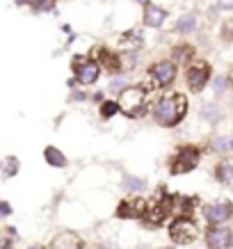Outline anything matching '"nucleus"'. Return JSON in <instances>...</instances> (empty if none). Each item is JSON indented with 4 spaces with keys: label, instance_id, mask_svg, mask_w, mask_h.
<instances>
[{
    "label": "nucleus",
    "instance_id": "36",
    "mask_svg": "<svg viewBox=\"0 0 233 249\" xmlns=\"http://www.w3.org/2000/svg\"><path fill=\"white\" fill-rule=\"evenodd\" d=\"M133 249H146V247H144V245H137V247H133Z\"/></svg>",
    "mask_w": 233,
    "mask_h": 249
},
{
    "label": "nucleus",
    "instance_id": "34",
    "mask_svg": "<svg viewBox=\"0 0 233 249\" xmlns=\"http://www.w3.org/2000/svg\"><path fill=\"white\" fill-rule=\"evenodd\" d=\"M137 5H146V2H149V0H135Z\"/></svg>",
    "mask_w": 233,
    "mask_h": 249
},
{
    "label": "nucleus",
    "instance_id": "31",
    "mask_svg": "<svg viewBox=\"0 0 233 249\" xmlns=\"http://www.w3.org/2000/svg\"><path fill=\"white\" fill-rule=\"evenodd\" d=\"M9 213H12V208L7 201H0V215H9Z\"/></svg>",
    "mask_w": 233,
    "mask_h": 249
},
{
    "label": "nucleus",
    "instance_id": "21",
    "mask_svg": "<svg viewBox=\"0 0 233 249\" xmlns=\"http://www.w3.org/2000/svg\"><path fill=\"white\" fill-rule=\"evenodd\" d=\"M197 30V16L195 14H183L176 23V32L180 35H190V32Z\"/></svg>",
    "mask_w": 233,
    "mask_h": 249
},
{
    "label": "nucleus",
    "instance_id": "29",
    "mask_svg": "<svg viewBox=\"0 0 233 249\" xmlns=\"http://www.w3.org/2000/svg\"><path fill=\"white\" fill-rule=\"evenodd\" d=\"M124 87H126V78H114L112 83H110V87H108V89L112 91V94H119V91L124 89Z\"/></svg>",
    "mask_w": 233,
    "mask_h": 249
},
{
    "label": "nucleus",
    "instance_id": "7",
    "mask_svg": "<svg viewBox=\"0 0 233 249\" xmlns=\"http://www.w3.org/2000/svg\"><path fill=\"white\" fill-rule=\"evenodd\" d=\"M101 76V67H98L96 60H91V57H75L73 62V78L78 85H85V87H90L94 85Z\"/></svg>",
    "mask_w": 233,
    "mask_h": 249
},
{
    "label": "nucleus",
    "instance_id": "5",
    "mask_svg": "<svg viewBox=\"0 0 233 249\" xmlns=\"http://www.w3.org/2000/svg\"><path fill=\"white\" fill-rule=\"evenodd\" d=\"M174 208V199H158V201H151V204H146V211H144L142 215V224L149 229H156L160 227L162 222L167 219V215L172 213Z\"/></svg>",
    "mask_w": 233,
    "mask_h": 249
},
{
    "label": "nucleus",
    "instance_id": "22",
    "mask_svg": "<svg viewBox=\"0 0 233 249\" xmlns=\"http://www.w3.org/2000/svg\"><path fill=\"white\" fill-rule=\"evenodd\" d=\"M211 149L215 153H226V151H231L233 149V140L231 137H215L211 142Z\"/></svg>",
    "mask_w": 233,
    "mask_h": 249
},
{
    "label": "nucleus",
    "instance_id": "6",
    "mask_svg": "<svg viewBox=\"0 0 233 249\" xmlns=\"http://www.w3.org/2000/svg\"><path fill=\"white\" fill-rule=\"evenodd\" d=\"M199 158H201V151L197 146H180L179 151H176V156L169 160V172L172 174L192 172L197 167V162H199Z\"/></svg>",
    "mask_w": 233,
    "mask_h": 249
},
{
    "label": "nucleus",
    "instance_id": "32",
    "mask_svg": "<svg viewBox=\"0 0 233 249\" xmlns=\"http://www.w3.org/2000/svg\"><path fill=\"white\" fill-rule=\"evenodd\" d=\"M85 96H87L85 91H73V94H71V98H73V101H85Z\"/></svg>",
    "mask_w": 233,
    "mask_h": 249
},
{
    "label": "nucleus",
    "instance_id": "14",
    "mask_svg": "<svg viewBox=\"0 0 233 249\" xmlns=\"http://www.w3.org/2000/svg\"><path fill=\"white\" fill-rule=\"evenodd\" d=\"M144 46V32L142 28H130L119 37V48L121 51H140Z\"/></svg>",
    "mask_w": 233,
    "mask_h": 249
},
{
    "label": "nucleus",
    "instance_id": "26",
    "mask_svg": "<svg viewBox=\"0 0 233 249\" xmlns=\"http://www.w3.org/2000/svg\"><path fill=\"white\" fill-rule=\"evenodd\" d=\"M35 12H53L55 0H32L30 2Z\"/></svg>",
    "mask_w": 233,
    "mask_h": 249
},
{
    "label": "nucleus",
    "instance_id": "10",
    "mask_svg": "<svg viewBox=\"0 0 233 249\" xmlns=\"http://www.w3.org/2000/svg\"><path fill=\"white\" fill-rule=\"evenodd\" d=\"M233 245V233L226 227H211L206 231V247L208 249H229Z\"/></svg>",
    "mask_w": 233,
    "mask_h": 249
},
{
    "label": "nucleus",
    "instance_id": "12",
    "mask_svg": "<svg viewBox=\"0 0 233 249\" xmlns=\"http://www.w3.org/2000/svg\"><path fill=\"white\" fill-rule=\"evenodd\" d=\"M96 60H98V67H103L108 73H119L121 71V60H119V53H114L106 46H98L96 48Z\"/></svg>",
    "mask_w": 233,
    "mask_h": 249
},
{
    "label": "nucleus",
    "instance_id": "33",
    "mask_svg": "<svg viewBox=\"0 0 233 249\" xmlns=\"http://www.w3.org/2000/svg\"><path fill=\"white\" fill-rule=\"evenodd\" d=\"M0 249H14V247H12V240H2V245H0Z\"/></svg>",
    "mask_w": 233,
    "mask_h": 249
},
{
    "label": "nucleus",
    "instance_id": "25",
    "mask_svg": "<svg viewBox=\"0 0 233 249\" xmlns=\"http://www.w3.org/2000/svg\"><path fill=\"white\" fill-rule=\"evenodd\" d=\"M201 117L206 121H211V124H215V121L219 119V107L213 106V103H206V106L201 107Z\"/></svg>",
    "mask_w": 233,
    "mask_h": 249
},
{
    "label": "nucleus",
    "instance_id": "30",
    "mask_svg": "<svg viewBox=\"0 0 233 249\" xmlns=\"http://www.w3.org/2000/svg\"><path fill=\"white\" fill-rule=\"evenodd\" d=\"M219 9H233V0H217Z\"/></svg>",
    "mask_w": 233,
    "mask_h": 249
},
{
    "label": "nucleus",
    "instance_id": "35",
    "mask_svg": "<svg viewBox=\"0 0 233 249\" xmlns=\"http://www.w3.org/2000/svg\"><path fill=\"white\" fill-rule=\"evenodd\" d=\"M28 249H46V247H41V245H35V247H28Z\"/></svg>",
    "mask_w": 233,
    "mask_h": 249
},
{
    "label": "nucleus",
    "instance_id": "19",
    "mask_svg": "<svg viewBox=\"0 0 233 249\" xmlns=\"http://www.w3.org/2000/svg\"><path fill=\"white\" fill-rule=\"evenodd\" d=\"M121 60V71H133L140 64V51H124L119 53Z\"/></svg>",
    "mask_w": 233,
    "mask_h": 249
},
{
    "label": "nucleus",
    "instance_id": "15",
    "mask_svg": "<svg viewBox=\"0 0 233 249\" xmlns=\"http://www.w3.org/2000/svg\"><path fill=\"white\" fill-rule=\"evenodd\" d=\"M48 249H83V240L73 231H62V233H57L53 238Z\"/></svg>",
    "mask_w": 233,
    "mask_h": 249
},
{
    "label": "nucleus",
    "instance_id": "37",
    "mask_svg": "<svg viewBox=\"0 0 233 249\" xmlns=\"http://www.w3.org/2000/svg\"><path fill=\"white\" fill-rule=\"evenodd\" d=\"M229 80H231V85H233V71H231V76H229Z\"/></svg>",
    "mask_w": 233,
    "mask_h": 249
},
{
    "label": "nucleus",
    "instance_id": "20",
    "mask_svg": "<svg viewBox=\"0 0 233 249\" xmlns=\"http://www.w3.org/2000/svg\"><path fill=\"white\" fill-rule=\"evenodd\" d=\"M121 188L126 190V192H140V190L146 188V181H144V178H140V176L126 174V176H124V181H121Z\"/></svg>",
    "mask_w": 233,
    "mask_h": 249
},
{
    "label": "nucleus",
    "instance_id": "1",
    "mask_svg": "<svg viewBox=\"0 0 233 249\" xmlns=\"http://www.w3.org/2000/svg\"><path fill=\"white\" fill-rule=\"evenodd\" d=\"M151 114H153V121H156L158 126H162V128H174V126H179L180 121L185 119V114H188V96L180 94V91H172V94H167V96L156 101Z\"/></svg>",
    "mask_w": 233,
    "mask_h": 249
},
{
    "label": "nucleus",
    "instance_id": "13",
    "mask_svg": "<svg viewBox=\"0 0 233 249\" xmlns=\"http://www.w3.org/2000/svg\"><path fill=\"white\" fill-rule=\"evenodd\" d=\"M144 7V14H142V23L146 25V28H160L162 23H165L167 18V9H162L160 5H153V2H146V5H142Z\"/></svg>",
    "mask_w": 233,
    "mask_h": 249
},
{
    "label": "nucleus",
    "instance_id": "38",
    "mask_svg": "<svg viewBox=\"0 0 233 249\" xmlns=\"http://www.w3.org/2000/svg\"><path fill=\"white\" fill-rule=\"evenodd\" d=\"M165 249H172V247H165Z\"/></svg>",
    "mask_w": 233,
    "mask_h": 249
},
{
    "label": "nucleus",
    "instance_id": "3",
    "mask_svg": "<svg viewBox=\"0 0 233 249\" xmlns=\"http://www.w3.org/2000/svg\"><path fill=\"white\" fill-rule=\"evenodd\" d=\"M176 80V64L172 60H158L153 62L146 69V80L142 83V87L146 91L149 89H165Z\"/></svg>",
    "mask_w": 233,
    "mask_h": 249
},
{
    "label": "nucleus",
    "instance_id": "18",
    "mask_svg": "<svg viewBox=\"0 0 233 249\" xmlns=\"http://www.w3.org/2000/svg\"><path fill=\"white\" fill-rule=\"evenodd\" d=\"M0 169H2V176H5V178H12V176H16L18 169H21V160L16 158V156H7V158L0 160Z\"/></svg>",
    "mask_w": 233,
    "mask_h": 249
},
{
    "label": "nucleus",
    "instance_id": "8",
    "mask_svg": "<svg viewBox=\"0 0 233 249\" xmlns=\"http://www.w3.org/2000/svg\"><path fill=\"white\" fill-rule=\"evenodd\" d=\"M208 80H211V67L203 60L192 62L188 67V71H185V83H188L190 91H195V94H199L208 85Z\"/></svg>",
    "mask_w": 233,
    "mask_h": 249
},
{
    "label": "nucleus",
    "instance_id": "27",
    "mask_svg": "<svg viewBox=\"0 0 233 249\" xmlns=\"http://www.w3.org/2000/svg\"><path fill=\"white\" fill-rule=\"evenodd\" d=\"M222 39L224 41H233V18H229V21L222 23Z\"/></svg>",
    "mask_w": 233,
    "mask_h": 249
},
{
    "label": "nucleus",
    "instance_id": "16",
    "mask_svg": "<svg viewBox=\"0 0 233 249\" xmlns=\"http://www.w3.org/2000/svg\"><path fill=\"white\" fill-rule=\"evenodd\" d=\"M44 158H46V162L53 167V169H62V167H67L69 165V160H67V156L57 149V146H53V144H48L44 149Z\"/></svg>",
    "mask_w": 233,
    "mask_h": 249
},
{
    "label": "nucleus",
    "instance_id": "2",
    "mask_svg": "<svg viewBox=\"0 0 233 249\" xmlns=\"http://www.w3.org/2000/svg\"><path fill=\"white\" fill-rule=\"evenodd\" d=\"M117 106H119V112L126 114L128 119H137L146 112V96L149 91L144 89L142 85H126L124 89L117 94Z\"/></svg>",
    "mask_w": 233,
    "mask_h": 249
},
{
    "label": "nucleus",
    "instance_id": "28",
    "mask_svg": "<svg viewBox=\"0 0 233 249\" xmlns=\"http://www.w3.org/2000/svg\"><path fill=\"white\" fill-rule=\"evenodd\" d=\"M213 89H215V94H217V96H222V94H224V89H226V78L224 76L215 78V80H213Z\"/></svg>",
    "mask_w": 233,
    "mask_h": 249
},
{
    "label": "nucleus",
    "instance_id": "4",
    "mask_svg": "<svg viewBox=\"0 0 233 249\" xmlns=\"http://www.w3.org/2000/svg\"><path fill=\"white\" fill-rule=\"evenodd\" d=\"M169 238H172L176 245H190L199 238V227L195 224V219L188 217V215H179L169 224Z\"/></svg>",
    "mask_w": 233,
    "mask_h": 249
},
{
    "label": "nucleus",
    "instance_id": "11",
    "mask_svg": "<svg viewBox=\"0 0 233 249\" xmlns=\"http://www.w3.org/2000/svg\"><path fill=\"white\" fill-rule=\"evenodd\" d=\"M203 215L211 224H224L226 219L233 217V204L231 201H222V204H211L203 208Z\"/></svg>",
    "mask_w": 233,
    "mask_h": 249
},
{
    "label": "nucleus",
    "instance_id": "9",
    "mask_svg": "<svg viewBox=\"0 0 233 249\" xmlns=\"http://www.w3.org/2000/svg\"><path fill=\"white\" fill-rule=\"evenodd\" d=\"M146 211V201L142 196H128L117 206V217L119 219H142Z\"/></svg>",
    "mask_w": 233,
    "mask_h": 249
},
{
    "label": "nucleus",
    "instance_id": "23",
    "mask_svg": "<svg viewBox=\"0 0 233 249\" xmlns=\"http://www.w3.org/2000/svg\"><path fill=\"white\" fill-rule=\"evenodd\" d=\"M217 176H219V181L233 183V160H224V162L217 167Z\"/></svg>",
    "mask_w": 233,
    "mask_h": 249
},
{
    "label": "nucleus",
    "instance_id": "17",
    "mask_svg": "<svg viewBox=\"0 0 233 249\" xmlns=\"http://www.w3.org/2000/svg\"><path fill=\"white\" fill-rule=\"evenodd\" d=\"M172 60H174V64H188L190 60H195V48L190 44L176 46L172 51Z\"/></svg>",
    "mask_w": 233,
    "mask_h": 249
},
{
    "label": "nucleus",
    "instance_id": "24",
    "mask_svg": "<svg viewBox=\"0 0 233 249\" xmlns=\"http://www.w3.org/2000/svg\"><path fill=\"white\" fill-rule=\"evenodd\" d=\"M101 117L103 119H112L114 114H119V106H117V101H101Z\"/></svg>",
    "mask_w": 233,
    "mask_h": 249
}]
</instances>
